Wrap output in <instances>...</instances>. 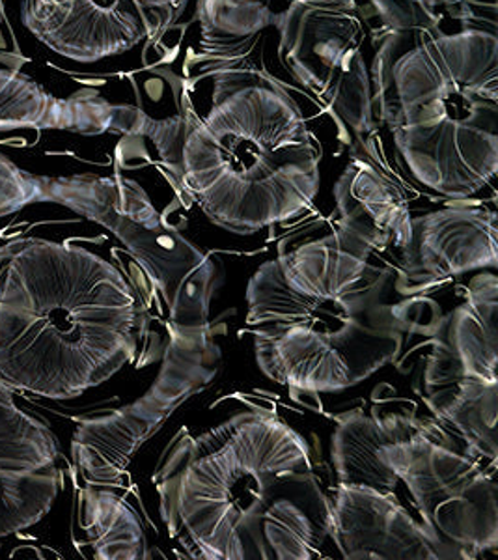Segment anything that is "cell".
<instances>
[{
    "mask_svg": "<svg viewBox=\"0 0 498 560\" xmlns=\"http://www.w3.org/2000/svg\"><path fill=\"white\" fill-rule=\"evenodd\" d=\"M336 223L288 237L250 277L247 327L258 366L295 395L357 387L402 353L413 324L398 264Z\"/></svg>",
    "mask_w": 498,
    "mask_h": 560,
    "instance_id": "6da1fadb",
    "label": "cell"
},
{
    "mask_svg": "<svg viewBox=\"0 0 498 560\" xmlns=\"http://www.w3.org/2000/svg\"><path fill=\"white\" fill-rule=\"evenodd\" d=\"M154 482L161 517L192 559L310 560L331 541L312 446L273 411L181 438Z\"/></svg>",
    "mask_w": 498,
    "mask_h": 560,
    "instance_id": "7a4b0ae2",
    "label": "cell"
},
{
    "mask_svg": "<svg viewBox=\"0 0 498 560\" xmlns=\"http://www.w3.org/2000/svg\"><path fill=\"white\" fill-rule=\"evenodd\" d=\"M141 292L122 269L71 243L0 248V383L73 400L139 355Z\"/></svg>",
    "mask_w": 498,
    "mask_h": 560,
    "instance_id": "3957f363",
    "label": "cell"
},
{
    "mask_svg": "<svg viewBox=\"0 0 498 560\" xmlns=\"http://www.w3.org/2000/svg\"><path fill=\"white\" fill-rule=\"evenodd\" d=\"M377 120L413 178L458 202L498 168V34L374 33Z\"/></svg>",
    "mask_w": 498,
    "mask_h": 560,
    "instance_id": "277c9868",
    "label": "cell"
},
{
    "mask_svg": "<svg viewBox=\"0 0 498 560\" xmlns=\"http://www.w3.org/2000/svg\"><path fill=\"white\" fill-rule=\"evenodd\" d=\"M161 173L211 223L252 236L303 215L320 191L321 148L305 118L236 124L208 120L187 102L166 120L147 116Z\"/></svg>",
    "mask_w": 498,
    "mask_h": 560,
    "instance_id": "5b68a950",
    "label": "cell"
},
{
    "mask_svg": "<svg viewBox=\"0 0 498 560\" xmlns=\"http://www.w3.org/2000/svg\"><path fill=\"white\" fill-rule=\"evenodd\" d=\"M47 205H60L109 229L141 266L168 324L210 325L211 301L224 282L223 261L168 223L147 192L126 176H47Z\"/></svg>",
    "mask_w": 498,
    "mask_h": 560,
    "instance_id": "8992f818",
    "label": "cell"
},
{
    "mask_svg": "<svg viewBox=\"0 0 498 560\" xmlns=\"http://www.w3.org/2000/svg\"><path fill=\"white\" fill-rule=\"evenodd\" d=\"M379 456L410 490L422 523L455 559H476L497 549L495 464L458 448L444 428L424 419Z\"/></svg>",
    "mask_w": 498,
    "mask_h": 560,
    "instance_id": "52a82bcc",
    "label": "cell"
},
{
    "mask_svg": "<svg viewBox=\"0 0 498 560\" xmlns=\"http://www.w3.org/2000/svg\"><path fill=\"white\" fill-rule=\"evenodd\" d=\"M166 331L163 364L152 387L129 406L83 420L73 433V462L90 485L120 482L134 453L217 374L221 350L211 325L168 324Z\"/></svg>",
    "mask_w": 498,
    "mask_h": 560,
    "instance_id": "ba28073f",
    "label": "cell"
},
{
    "mask_svg": "<svg viewBox=\"0 0 498 560\" xmlns=\"http://www.w3.org/2000/svg\"><path fill=\"white\" fill-rule=\"evenodd\" d=\"M64 488L51 430L0 383V540L38 525Z\"/></svg>",
    "mask_w": 498,
    "mask_h": 560,
    "instance_id": "9c48e42d",
    "label": "cell"
},
{
    "mask_svg": "<svg viewBox=\"0 0 498 560\" xmlns=\"http://www.w3.org/2000/svg\"><path fill=\"white\" fill-rule=\"evenodd\" d=\"M497 211L455 205L413 217L411 242L396 256L403 293L422 292L476 269H497Z\"/></svg>",
    "mask_w": 498,
    "mask_h": 560,
    "instance_id": "30bf717a",
    "label": "cell"
},
{
    "mask_svg": "<svg viewBox=\"0 0 498 560\" xmlns=\"http://www.w3.org/2000/svg\"><path fill=\"white\" fill-rule=\"evenodd\" d=\"M278 58L297 83L320 97L334 77L365 52V0H292L276 13Z\"/></svg>",
    "mask_w": 498,
    "mask_h": 560,
    "instance_id": "8fae6325",
    "label": "cell"
},
{
    "mask_svg": "<svg viewBox=\"0 0 498 560\" xmlns=\"http://www.w3.org/2000/svg\"><path fill=\"white\" fill-rule=\"evenodd\" d=\"M331 541L347 560H442L455 555L416 522L394 491L336 485L331 495Z\"/></svg>",
    "mask_w": 498,
    "mask_h": 560,
    "instance_id": "7c38bea8",
    "label": "cell"
},
{
    "mask_svg": "<svg viewBox=\"0 0 498 560\" xmlns=\"http://www.w3.org/2000/svg\"><path fill=\"white\" fill-rule=\"evenodd\" d=\"M23 25L60 57L97 62L150 36L134 0H23Z\"/></svg>",
    "mask_w": 498,
    "mask_h": 560,
    "instance_id": "4fadbf2b",
    "label": "cell"
},
{
    "mask_svg": "<svg viewBox=\"0 0 498 560\" xmlns=\"http://www.w3.org/2000/svg\"><path fill=\"white\" fill-rule=\"evenodd\" d=\"M498 279L495 269L471 280L466 298L437 325L424 370V393L460 383L498 385Z\"/></svg>",
    "mask_w": 498,
    "mask_h": 560,
    "instance_id": "5bb4252c",
    "label": "cell"
},
{
    "mask_svg": "<svg viewBox=\"0 0 498 560\" xmlns=\"http://www.w3.org/2000/svg\"><path fill=\"white\" fill-rule=\"evenodd\" d=\"M146 113L112 105L97 90H79L60 100L17 70H0V131L60 129L70 133L139 135Z\"/></svg>",
    "mask_w": 498,
    "mask_h": 560,
    "instance_id": "9a60e30c",
    "label": "cell"
},
{
    "mask_svg": "<svg viewBox=\"0 0 498 560\" xmlns=\"http://www.w3.org/2000/svg\"><path fill=\"white\" fill-rule=\"evenodd\" d=\"M336 223L400 255L411 242L410 195L381 163L371 140L357 139L352 158L334 187Z\"/></svg>",
    "mask_w": 498,
    "mask_h": 560,
    "instance_id": "2e32d148",
    "label": "cell"
},
{
    "mask_svg": "<svg viewBox=\"0 0 498 560\" xmlns=\"http://www.w3.org/2000/svg\"><path fill=\"white\" fill-rule=\"evenodd\" d=\"M420 420L411 413L384 417L355 409L336 420L332 433L331 459L339 485L370 486L376 490L396 491L400 478L384 464L381 448L407 438Z\"/></svg>",
    "mask_w": 498,
    "mask_h": 560,
    "instance_id": "e0dca14e",
    "label": "cell"
},
{
    "mask_svg": "<svg viewBox=\"0 0 498 560\" xmlns=\"http://www.w3.org/2000/svg\"><path fill=\"white\" fill-rule=\"evenodd\" d=\"M200 23L199 57L187 60V75L194 79L244 66L263 31L275 26L269 0H197Z\"/></svg>",
    "mask_w": 498,
    "mask_h": 560,
    "instance_id": "ac0fdd59",
    "label": "cell"
},
{
    "mask_svg": "<svg viewBox=\"0 0 498 560\" xmlns=\"http://www.w3.org/2000/svg\"><path fill=\"white\" fill-rule=\"evenodd\" d=\"M79 523L97 560L147 559L141 517L122 497L92 485L81 491Z\"/></svg>",
    "mask_w": 498,
    "mask_h": 560,
    "instance_id": "d6986e66",
    "label": "cell"
},
{
    "mask_svg": "<svg viewBox=\"0 0 498 560\" xmlns=\"http://www.w3.org/2000/svg\"><path fill=\"white\" fill-rule=\"evenodd\" d=\"M371 33H434L441 31V13L429 12L415 0H365Z\"/></svg>",
    "mask_w": 498,
    "mask_h": 560,
    "instance_id": "ffe728a7",
    "label": "cell"
},
{
    "mask_svg": "<svg viewBox=\"0 0 498 560\" xmlns=\"http://www.w3.org/2000/svg\"><path fill=\"white\" fill-rule=\"evenodd\" d=\"M47 205V176H36L0 153V217Z\"/></svg>",
    "mask_w": 498,
    "mask_h": 560,
    "instance_id": "44dd1931",
    "label": "cell"
},
{
    "mask_svg": "<svg viewBox=\"0 0 498 560\" xmlns=\"http://www.w3.org/2000/svg\"><path fill=\"white\" fill-rule=\"evenodd\" d=\"M461 23V31L498 34V0H463L448 10Z\"/></svg>",
    "mask_w": 498,
    "mask_h": 560,
    "instance_id": "7402d4cb",
    "label": "cell"
},
{
    "mask_svg": "<svg viewBox=\"0 0 498 560\" xmlns=\"http://www.w3.org/2000/svg\"><path fill=\"white\" fill-rule=\"evenodd\" d=\"M146 18L150 36L147 39L161 38L170 31L186 12L189 0H134Z\"/></svg>",
    "mask_w": 498,
    "mask_h": 560,
    "instance_id": "603a6c76",
    "label": "cell"
},
{
    "mask_svg": "<svg viewBox=\"0 0 498 560\" xmlns=\"http://www.w3.org/2000/svg\"><path fill=\"white\" fill-rule=\"evenodd\" d=\"M416 4H420L422 8H426L429 12L441 13L452 10V8L461 4L463 0H415Z\"/></svg>",
    "mask_w": 498,
    "mask_h": 560,
    "instance_id": "cb8c5ba5",
    "label": "cell"
},
{
    "mask_svg": "<svg viewBox=\"0 0 498 560\" xmlns=\"http://www.w3.org/2000/svg\"><path fill=\"white\" fill-rule=\"evenodd\" d=\"M0 20H2V12H0ZM0 44H2V36H0Z\"/></svg>",
    "mask_w": 498,
    "mask_h": 560,
    "instance_id": "d4e9b609",
    "label": "cell"
}]
</instances>
